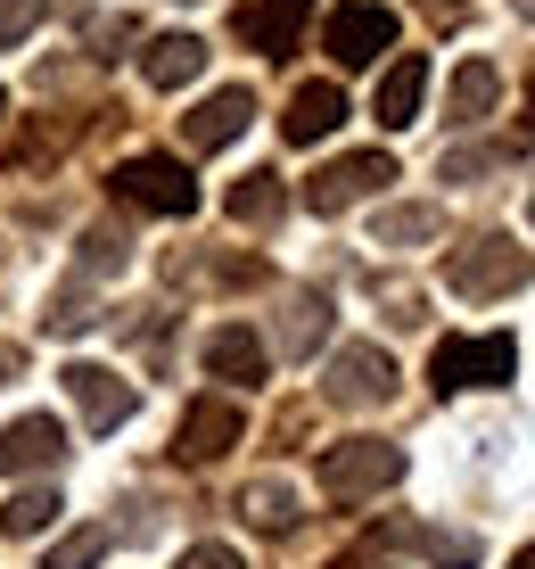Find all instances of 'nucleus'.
<instances>
[{
    "label": "nucleus",
    "instance_id": "2eb2a0df",
    "mask_svg": "<svg viewBox=\"0 0 535 569\" xmlns=\"http://www.w3.org/2000/svg\"><path fill=\"white\" fill-rule=\"evenodd\" d=\"M141 74H149V91H182L206 74V42L198 33H157V42H141Z\"/></svg>",
    "mask_w": 535,
    "mask_h": 569
},
{
    "label": "nucleus",
    "instance_id": "a878e982",
    "mask_svg": "<svg viewBox=\"0 0 535 569\" xmlns=\"http://www.w3.org/2000/svg\"><path fill=\"white\" fill-rule=\"evenodd\" d=\"M42 9L50 0H0V50H17L33 26H42Z\"/></svg>",
    "mask_w": 535,
    "mask_h": 569
},
{
    "label": "nucleus",
    "instance_id": "6ab92c4d",
    "mask_svg": "<svg viewBox=\"0 0 535 569\" xmlns=\"http://www.w3.org/2000/svg\"><path fill=\"white\" fill-rule=\"evenodd\" d=\"M445 231L437 207H380L371 214V248H428Z\"/></svg>",
    "mask_w": 535,
    "mask_h": 569
},
{
    "label": "nucleus",
    "instance_id": "aec40b11",
    "mask_svg": "<svg viewBox=\"0 0 535 569\" xmlns=\"http://www.w3.org/2000/svg\"><path fill=\"white\" fill-rule=\"evenodd\" d=\"M281 207H289L281 173H240V182L223 190V214H231V223H272Z\"/></svg>",
    "mask_w": 535,
    "mask_h": 569
},
{
    "label": "nucleus",
    "instance_id": "c85d7f7f",
    "mask_svg": "<svg viewBox=\"0 0 535 569\" xmlns=\"http://www.w3.org/2000/svg\"><path fill=\"white\" fill-rule=\"evenodd\" d=\"M173 569H248V561L231 553V545H190V553L173 561Z\"/></svg>",
    "mask_w": 535,
    "mask_h": 569
},
{
    "label": "nucleus",
    "instance_id": "f03ea898",
    "mask_svg": "<svg viewBox=\"0 0 535 569\" xmlns=\"http://www.w3.org/2000/svg\"><path fill=\"white\" fill-rule=\"evenodd\" d=\"M395 479H404V446H387V438H346V446H330V455H322V487L339 503L387 496Z\"/></svg>",
    "mask_w": 535,
    "mask_h": 569
},
{
    "label": "nucleus",
    "instance_id": "393cba45",
    "mask_svg": "<svg viewBox=\"0 0 535 569\" xmlns=\"http://www.w3.org/2000/svg\"><path fill=\"white\" fill-rule=\"evenodd\" d=\"M99 553H108V528H74L50 545V569H99Z\"/></svg>",
    "mask_w": 535,
    "mask_h": 569
},
{
    "label": "nucleus",
    "instance_id": "6e6552de",
    "mask_svg": "<svg viewBox=\"0 0 535 569\" xmlns=\"http://www.w3.org/2000/svg\"><path fill=\"white\" fill-rule=\"evenodd\" d=\"M58 380H67L74 413H83L99 438H108V429H124V421H132V405H141V397H132V380H124V371H108V363H67Z\"/></svg>",
    "mask_w": 535,
    "mask_h": 569
},
{
    "label": "nucleus",
    "instance_id": "f3484780",
    "mask_svg": "<svg viewBox=\"0 0 535 569\" xmlns=\"http://www.w3.org/2000/svg\"><path fill=\"white\" fill-rule=\"evenodd\" d=\"M494 100H503V74H494V58H462V67H453V91H445V116H453V124H478Z\"/></svg>",
    "mask_w": 535,
    "mask_h": 569
},
{
    "label": "nucleus",
    "instance_id": "1a4fd4ad",
    "mask_svg": "<svg viewBox=\"0 0 535 569\" xmlns=\"http://www.w3.org/2000/svg\"><path fill=\"white\" fill-rule=\"evenodd\" d=\"M240 438H248L240 405H231V397H198L190 413H182V429H173V455H182V462H223Z\"/></svg>",
    "mask_w": 535,
    "mask_h": 569
},
{
    "label": "nucleus",
    "instance_id": "f704fd0d",
    "mask_svg": "<svg viewBox=\"0 0 535 569\" xmlns=\"http://www.w3.org/2000/svg\"><path fill=\"white\" fill-rule=\"evenodd\" d=\"M527 214H535V199H527Z\"/></svg>",
    "mask_w": 535,
    "mask_h": 569
},
{
    "label": "nucleus",
    "instance_id": "423d86ee",
    "mask_svg": "<svg viewBox=\"0 0 535 569\" xmlns=\"http://www.w3.org/2000/svg\"><path fill=\"white\" fill-rule=\"evenodd\" d=\"M322 50L339 58V67H380V50H395V17L380 0H346V9H330Z\"/></svg>",
    "mask_w": 535,
    "mask_h": 569
},
{
    "label": "nucleus",
    "instance_id": "a211bd4d",
    "mask_svg": "<svg viewBox=\"0 0 535 569\" xmlns=\"http://www.w3.org/2000/svg\"><path fill=\"white\" fill-rule=\"evenodd\" d=\"M240 520L264 528V537H289V528H296V487L289 479H248L240 487Z\"/></svg>",
    "mask_w": 535,
    "mask_h": 569
},
{
    "label": "nucleus",
    "instance_id": "473e14b6",
    "mask_svg": "<svg viewBox=\"0 0 535 569\" xmlns=\"http://www.w3.org/2000/svg\"><path fill=\"white\" fill-rule=\"evenodd\" d=\"M511 569H535V545H527V553H519V561H511Z\"/></svg>",
    "mask_w": 535,
    "mask_h": 569
},
{
    "label": "nucleus",
    "instance_id": "39448f33",
    "mask_svg": "<svg viewBox=\"0 0 535 569\" xmlns=\"http://www.w3.org/2000/svg\"><path fill=\"white\" fill-rule=\"evenodd\" d=\"M380 182H395V157H387V149H354V157H330V166L305 182V207H313V214H346L354 199H371Z\"/></svg>",
    "mask_w": 535,
    "mask_h": 569
},
{
    "label": "nucleus",
    "instance_id": "7ed1b4c3",
    "mask_svg": "<svg viewBox=\"0 0 535 569\" xmlns=\"http://www.w3.org/2000/svg\"><path fill=\"white\" fill-rule=\"evenodd\" d=\"M511 363H519V347L503 330H486V339H445L428 356V380H437V397H462V388H503Z\"/></svg>",
    "mask_w": 535,
    "mask_h": 569
},
{
    "label": "nucleus",
    "instance_id": "bb28decb",
    "mask_svg": "<svg viewBox=\"0 0 535 569\" xmlns=\"http://www.w3.org/2000/svg\"><path fill=\"white\" fill-rule=\"evenodd\" d=\"M42 322H50V330H83V322H91V289H83V281H67V289L50 298Z\"/></svg>",
    "mask_w": 535,
    "mask_h": 569
},
{
    "label": "nucleus",
    "instance_id": "9b49d317",
    "mask_svg": "<svg viewBox=\"0 0 535 569\" xmlns=\"http://www.w3.org/2000/svg\"><path fill=\"white\" fill-rule=\"evenodd\" d=\"M339 124H346V91H339V83H296V91H289V116H281L289 149H313V141H330Z\"/></svg>",
    "mask_w": 535,
    "mask_h": 569
},
{
    "label": "nucleus",
    "instance_id": "ddd939ff",
    "mask_svg": "<svg viewBox=\"0 0 535 569\" xmlns=\"http://www.w3.org/2000/svg\"><path fill=\"white\" fill-rule=\"evenodd\" d=\"M58 455H67V429L50 413H26V421L0 429V470H17V479H26V470H50Z\"/></svg>",
    "mask_w": 535,
    "mask_h": 569
},
{
    "label": "nucleus",
    "instance_id": "b1692460",
    "mask_svg": "<svg viewBox=\"0 0 535 569\" xmlns=\"http://www.w3.org/2000/svg\"><path fill=\"white\" fill-rule=\"evenodd\" d=\"M124 257H132V240L115 223H91L83 231V281H99V272H124Z\"/></svg>",
    "mask_w": 535,
    "mask_h": 569
},
{
    "label": "nucleus",
    "instance_id": "5701e85b",
    "mask_svg": "<svg viewBox=\"0 0 535 569\" xmlns=\"http://www.w3.org/2000/svg\"><path fill=\"white\" fill-rule=\"evenodd\" d=\"M50 520H58V496H50V487H17L9 512H0V528H9V537H42Z\"/></svg>",
    "mask_w": 535,
    "mask_h": 569
},
{
    "label": "nucleus",
    "instance_id": "4468645a",
    "mask_svg": "<svg viewBox=\"0 0 535 569\" xmlns=\"http://www.w3.org/2000/svg\"><path fill=\"white\" fill-rule=\"evenodd\" d=\"M206 371H214V380H231V388H255L272 371V356H264V339H255L248 322H223L206 339Z\"/></svg>",
    "mask_w": 535,
    "mask_h": 569
},
{
    "label": "nucleus",
    "instance_id": "4be33fe9",
    "mask_svg": "<svg viewBox=\"0 0 535 569\" xmlns=\"http://www.w3.org/2000/svg\"><path fill=\"white\" fill-rule=\"evenodd\" d=\"M404 545L428 553L437 569H470V561H478V537H462V528H404Z\"/></svg>",
    "mask_w": 535,
    "mask_h": 569
},
{
    "label": "nucleus",
    "instance_id": "c756f323",
    "mask_svg": "<svg viewBox=\"0 0 535 569\" xmlns=\"http://www.w3.org/2000/svg\"><path fill=\"white\" fill-rule=\"evenodd\" d=\"M17 371H26V347H0V388H9Z\"/></svg>",
    "mask_w": 535,
    "mask_h": 569
},
{
    "label": "nucleus",
    "instance_id": "0eeeda50",
    "mask_svg": "<svg viewBox=\"0 0 535 569\" xmlns=\"http://www.w3.org/2000/svg\"><path fill=\"white\" fill-rule=\"evenodd\" d=\"M330 405H346V413H371V405L395 397V363L380 356V347H339L330 356V380H322Z\"/></svg>",
    "mask_w": 535,
    "mask_h": 569
},
{
    "label": "nucleus",
    "instance_id": "72a5a7b5",
    "mask_svg": "<svg viewBox=\"0 0 535 569\" xmlns=\"http://www.w3.org/2000/svg\"><path fill=\"white\" fill-rule=\"evenodd\" d=\"M0 108H9V91H0Z\"/></svg>",
    "mask_w": 535,
    "mask_h": 569
},
{
    "label": "nucleus",
    "instance_id": "9d476101",
    "mask_svg": "<svg viewBox=\"0 0 535 569\" xmlns=\"http://www.w3.org/2000/svg\"><path fill=\"white\" fill-rule=\"evenodd\" d=\"M248 116H255V91L248 83H223V91H206V100L182 116V141L190 149H231L248 132Z\"/></svg>",
    "mask_w": 535,
    "mask_h": 569
},
{
    "label": "nucleus",
    "instance_id": "f8f14e48",
    "mask_svg": "<svg viewBox=\"0 0 535 569\" xmlns=\"http://www.w3.org/2000/svg\"><path fill=\"white\" fill-rule=\"evenodd\" d=\"M305 17H313V0H248L240 9V42L264 50V58H289L296 33H305Z\"/></svg>",
    "mask_w": 535,
    "mask_h": 569
},
{
    "label": "nucleus",
    "instance_id": "f257e3e1",
    "mask_svg": "<svg viewBox=\"0 0 535 569\" xmlns=\"http://www.w3.org/2000/svg\"><path fill=\"white\" fill-rule=\"evenodd\" d=\"M527 248L519 240H503V231H486V240H470V248H453L445 257V289L453 298H511V289H527Z\"/></svg>",
    "mask_w": 535,
    "mask_h": 569
},
{
    "label": "nucleus",
    "instance_id": "2f4dec72",
    "mask_svg": "<svg viewBox=\"0 0 535 569\" xmlns=\"http://www.w3.org/2000/svg\"><path fill=\"white\" fill-rule=\"evenodd\" d=\"M527 132H535V83H527Z\"/></svg>",
    "mask_w": 535,
    "mask_h": 569
},
{
    "label": "nucleus",
    "instance_id": "cd10ccee",
    "mask_svg": "<svg viewBox=\"0 0 535 569\" xmlns=\"http://www.w3.org/2000/svg\"><path fill=\"white\" fill-rule=\"evenodd\" d=\"M503 157L494 149H462V157H445V182H478V173H494Z\"/></svg>",
    "mask_w": 535,
    "mask_h": 569
},
{
    "label": "nucleus",
    "instance_id": "7c9ffc66",
    "mask_svg": "<svg viewBox=\"0 0 535 569\" xmlns=\"http://www.w3.org/2000/svg\"><path fill=\"white\" fill-rule=\"evenodd\" d=\"M511 9H519V17H527V26H535V0H511Z\"/></svg>",
    "mask_w": 535,
    "mask_h": 569
},
{
    "label": "nucleus",
    "instance_id": "412c9836",
    "mask_svg": "<svg viewBox=\"0 0 535 569\" xmlns=\"http://www.w3.org/2000/svg\"><path fill=\"white\" fill-rule=\"evenodd\" d=\"M322 330H330V298L322 289H296L289 313H281V339H289V356H313L322 347Z\"/></svg>",
    "mask_w": 535,
    "mask_h": 569
},
{
    "label": "nucleus",
    "instance_id": "dca6fc26",
    "mask_svg": "<svg viewBox=\"0 0 535 569\" xmlns=\"http://www.w3.org/2000/svg\"><path fill=\"white\" fill-rule=\"evenodd\" d=\"M421 100H428V58H395V67L380 74L371 116H380L387 132H404V124H421Z\"/></svg>",
    "mask_w": 535,
    "mask_h": 569
},
{
    "label": "nucleus",
    "instance_id": "20e7f679",
    "mask_svg": "<svg viewBox=\"0 0 535 569\" xmlns=\"http://www.w3.org/2000/svg\"><path fill=\"white\" fill-rule=\"evenodd\" d=\"M115 199L149 207V214H190L198 207V182H190L182 157H124V166H115Z\"/></svg>",
    "mask_w": 535,
    "mask_h": 569
}]
</instances>
